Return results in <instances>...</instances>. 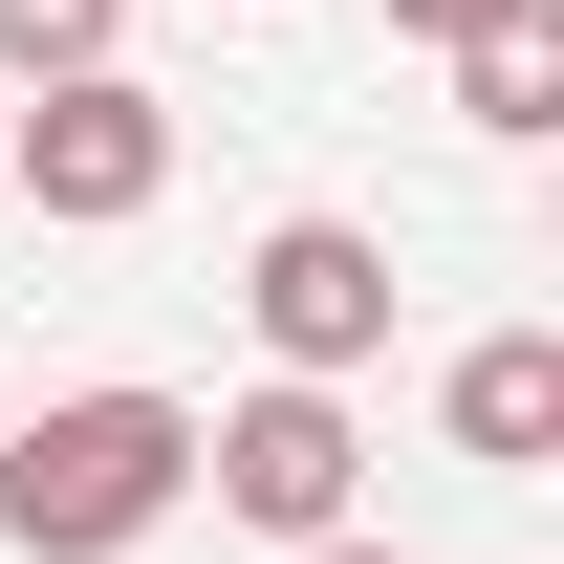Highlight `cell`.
I'll use <instances>...</instances> for the list:
<instances>
[{"label":"cell","mask_w":564,"mask_h":564,"mask_svg":"<svg viewBox=\"0 0 564 564\" xmlns=\"http://www.w3.org/2000/svg\"><path fill=\"white\" fill-rule=\"evenodd\" d=\"M391 22H413V44H478V22H499V0H391Z\"/></svg>","instance_id":"ba28073f"},{"label":"cell","mask_w":564,"mask_h":564,"mask_svg":"<svg viewBox=\"0 0 564 564\" xmlns=\"http://www.w3.org/2000/svg\"><path fill=\"white\" fill-rule=\"evenodd\" d=\"M174 196V109H152L131 66H44L22 87V131H0V217H66V239H109V217Z\"/></svg>","instance_id":"3957f363"},{"label":"cell","mask_w":564,"mask_h":564,"mask_svg":"<svg viewBox=\"0 0 564 564\" xmlns=\"http://www.w3.org/2000/svg\"><path fill=\"white\" fill-rule=\"evenodd\" d=\"M434 434H456L478 478H543L564 456V326H478V348L434 369Z\"/></svg>","instance_id":"5b68a950"},{"label":"cell","mask_w":564,"mask_h":564,"mask_svg":"<svg viewBox=\"0 0 564 564\" xmlns=\"http://www.w3.org/2000/svg\"><path fill=\"white\" fill-rule=\"evenodd\" d=\"M196 499L239 543H326V521H369V413L326 369H261L239 413H196Z\"/></svg>","instance_id":"7a4b0ae2"},{"label":"cell","mask_w":564,"mask_h":564,"mask_svg":"<svg viewBox=\"0 0 564 564\" xmlns=\"http://www.w3.org/2000/svg\"><path fill=\"white\" fill-rule=\"evenodd\" d=\"M196 499V391H44L0 456V543L22 564H131Z\"/></svg>","instance_id":"6da1fadb"},{"label":"cell","mask_w":564,"mask_h":564,"mask_svg":"<svg viewBox=\"0 0 564 564\" xmlns=\"http://www.w3.org/2000/svg\"><path fill=\"white\" fill-rule=\"evenodd\" d=\"M282 564H413V543H369V521H326V543H282Z\"/></svg>","instance_id":"9c48e42d"},{"label":"cell","mask_w":564,"mask_h":564,"mask_svg":"<svg viewBox=\"0 0 564 564\" xmlns=\"http://www.w3.org/2000/svg\"><path fill=\"white\" fill-rule=\"evenodd\" d=\"M239 326H261V369H326V391H348V369L391 348V239H369V217H261Z\"/></svg>","instance_id":"277c9868"},{"label":"cell","mask_w":564,"mask_h":564,"mask_svg":"<svg viewBox=\"0 0 564 564\" xmlns=\"http://www.w3.org/2000/svg\"><path fill=\"white\" fill-rule=\"evenodd\" d=\"M434 66H456V109H478L499 152H543L564 131V0H499L478 44H434Z\"/></svg>","instance_id":"8992f818"},{"label":"cell","mask_w":564,"mask_h":564,"mask_svg":"<svg viewBox=\"0 0 564 564\" xmlns=\"http://www.w3.org/2000/svg\"><path fill=\"white\" fill-rule=\"evenodd\" d=\"M131 44V0H0V87H44V66H109Z\"/></svg>","instance_id":"52a82bcc"}]
</instances>
